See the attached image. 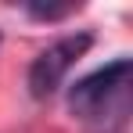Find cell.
<instances>
[{"mask_svg":"<svg viewBox=\"0 0 133 133\" xmlns=\"http://www.w3.org/2000/svg\"><path fill=\"white\" fill-rule=\"evenodd\" d=\"M25 11L32 18H40V22H58V18H65V15L76 11V4H36V0H29Z\"/></svg>","mask_w":133,"mask_h":133,"instance_id":"3957f363","label":"cell"},{"mask_svg":"<svg viewBox=\"0 0 133 133\" xmlns=\"http://www.w3.org/2000/svg\"><path fill=\"white\" fill-rule=\"evenodd\" d=\"M130 72H133V61H130V58H115L111 65L94 68L90 76L76 79V83L68 87V108H72V115H79V119L101 115V111L126 90Z\"/></svg>","mask_w":133,"mask_h":133,"instance_id":"7a4b0ae2","label":"cell"},{"mask_svg":"<svg viewBox=\"0 0 133 133\" xmlns=\"http://www.w3.org/2000/svg\"><path fill=\"white\" fill-rule=\"evenodd\" d=\"M90 43H94L90 32H72V36L54 40L47 50H40V54L32 58V65H29V76H25L29 94H32L36 101L54 97V94L61 90V83H65L68 68H72V65L90 50Z\"/></svg>","mask_w":133,"mask_h":133,"instance_id":"6da1fadb","label":"cell"}]
</instances>
